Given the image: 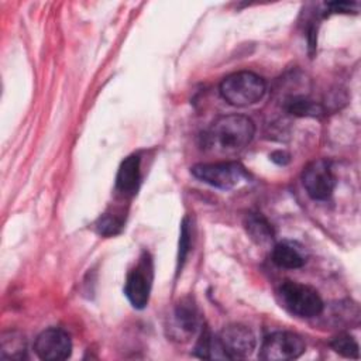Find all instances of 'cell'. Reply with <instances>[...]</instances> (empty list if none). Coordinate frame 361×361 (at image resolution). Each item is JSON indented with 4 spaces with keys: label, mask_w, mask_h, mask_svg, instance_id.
<instances>
[{
    "label": "cell",
    "mask_w": 361,
    "mask_h": 361,
    "mask_svg": "<svg viewBox=\"0 0 361 361\" xmlns=\"http://www.w3.org/2000/svg\"><path fill=\"white\" fill-rule=\"evenodd\" d=\"M195 353L202 358L209 360H227L223 351V347L219 341V337H214L210 331H204L195 348Z\"/></svg>",
    "instance_id": "cell-15"
},
{
    "label": "cell",
    "mask_w": 361,
    "mask_h": 361,
    "mask_svg": "<svg viewBox=\"0 0 361 361\" xmlns=\"http://www.w3.org/2000/svg\"><path fill=\"white\" fill-rule=\"evenodd\" d=\"M140 183V157H127L117 172L116 186L124 195H134Z\"/></svg>",
    "instance_id": "cell-10"
},
{
    "label": "cell",
    "mask_w": 361,
    "mask_h": 361,
    "mask_svg": "<svg viewBox=\"0 0 361 361\" xmlns=\"http://www.w3.org/2000/svg\"><path fill=\"white\" fill-rule=\"evenodd\" d=\"M271 159L278 165H286L290 158H289V154H286L285 151H275L272 152Z\"/></svg>",
    "instance_id": "cell-21"
},
{
    "label": "cell",
    "mask_w": 361,
    "mask_h": 361,
    "mask_svg": "<svg viewBox=\"0 0 361 361\" xmlns=\"http://www.w3.org/2000/svg\"><path fill=\"white\" fill-rule=\"evenodd\" d=\"M267 86L261 76L254 72H235L223 79L220 83L221 97L231 106L245 107L262 99Z\"/></svg>",
    "instance_id": "cell-2"
},
{
    "label": "cell",
    "mask_w": 361,
    "mask_h": 361,
    "mask_svg": "<svg viewBox=\"0 0 361 361\" xmlns=\"http://www.w3.org/2000/svg\"><path fill=\"white\" fill-rule=\"evenodd\" d=\"M302 183L307 195L314 200H326L336 186V176L327 159H316L307 164L302 172Z\"/></svg>",
    "instance_id": "cell-7"
},
{
    "label": "cell",
    "mask_w": 361,
    "mask_h": 361,
    "mask_svg": "<svg viewBox=\"0 0 361 361\" xmlns=\"http://www.w3.org/2000/svg\"><path fill=\"white\" fill-rule=\"evenodd\" d=\"M255 134L251 118L227 114L216 118L202 135V147L214 154H235L244 149Z\"/></svg>",
    "instance_id": "cell-1"
},
{
    "label": "cell",
    "mask_w": 361,
    "mask_h": 361,
    "mask_svg": "<svg viewBox=\"0 0 361 361\" xmlns=\"http://www.w3.org/2000/svg\"><path fill=\"white\" fill-rule=\"evenodd\" d=\"M34 350L37 355L45 361L66 360L72 351V341L66 331L52 327L38 334Z\"/></svg>",
    "instance_id": "cell-9"
},
{
    "label": "cell",
    "mask_w": 361,
    "mask_h": 361,
    "mask_svg": "<svg viewBox=\"0 0 361 361\" xmlns=\"http://www.w3.org/2000/svg\"><path fill=\"white\" fill-rule=\"evenodd\" d=\"M281 305L299 317H314L323 312V300L316 289L309 285L285 281L278 288Z\"/></svg>",
    "instance_id": "cell-3"
},
{
    "label": "cell",
    "mask_w": 361,
    "mask_h": 361,
    "mask_svg": "<svg viewBox=\"0 0 361 361\" xmlns=\"http://www.w3.org/2000/svg\"><path fill=\"white\" fill-rule=\"evenodd\" d=\"M245 230L257 244H267L274 238V230L269 221L259 213H250L245 217Z\"/></svg>",
    "instance_id": "cell-12"
},
{
    "label": "cell",
    "mask_w": 361,
    "mask_h": 361,
    "mask_svg": "<svg viewBox=\"0 0 361 361\" xmlns=\"http://www.w3.org/2000/svg\"><path fill=\"white\" fill-rule=\"evenodd\" d=\"M175 326L176 329L189 336L193 334L197 324H199V317H197V310L195 307V305L190 300H182L176 309H175Z\"/></svg>",
    "instance_id": "cell-13"
},
{
    "label": "cell",
    "mask_w": 361,
    "mask_h": 361,
    "mask_svg": "<svg viewBox=\"0 0 361 361\" xmlns=\"http://www.w3.org/2000/svg\"><path fill=\"white\" fill-rule=\"evenodd\" d=\"M190 172L199 180L223 190L233 189L241 180L247 179V172L238 162L197 164L192 166Z\"/></svg>",
    "instance_id": "cell-4"
},
{
    "label": "cell",
    "mask_w": 361,
    "mask_h": 361,
    "mask_svg": "<svg viewBox=\"0 0 361 361\" xmlns=\"http://www.w3.org/2000/svg\"><path fill=\"white\" fill-rule=\"evenodd\" d=\"M123 228V220L114 214H103L96 221V230L102 235H116Z\"/></svg>",
    "instance_id": "cell-18"
},
{
    "label": "cell",
    "mask_w": 361,
    "mask_h": 361,
    "mask_svg": "<svg viewBox=\"0 0 361 361\" xmlns=\"http://www.w3.org/2000/svg\"><path fill=\"white\" fill-rule=\"evenodd\" d=\"M190 237H192V231H190V221L189 219H183L182 226H180V238H179V251H178V269L182 268L186 255L189 252L190 248Z\"/></svg>",
    "instance_id": "cell-19"
},
{
    "label": "cell",
    "mask_w": 361,
    "mask_h": 361,
    "mask_svg": "<svg viewBox=\"0 0 361 361\" xmlns=\"http://www.w3.org/2000/svg\"><path fill=\"white\" fill-rule=\"evenodd\" d=\"M217 337L227 360L248 357L257 344L254 333L243 324H228Z\"/></svg>",
    "instance_id": "cell-8"
},
{
    "label": "cell",
    "mask_w": 361,
    "mask_h": 361,
    "mask_svg": "<svg viewBox=\"0 0 361 361\" xmlns=\"http://www.w3.org/2000/svg\"><path fill=\"white\" fill-rule=\"evenodd\" d=\"M333 350L348 358H358L360 350L357 341L350 334H338L330 341Z\"/></svg>",
    "instance_id": "cell-17"
},
{
    "label": "cell",
    "mask_w": 361,
    "mask_h": 361,
    "mask_svg": "<svg viewBox=\"0 0 361 361\" xmlns=\"http://www.w3.org/2000/svg\"><path fill=\"white\" fill-rule=\"evenodd\" d=\"M286 110L290 114L295 116H300V117H307V116H319L320 113H323V109L319 103L309 100L306 97H290L286 102Z\"/></svg>",
    "instance_id": "cell-16"
},
{
    "label": "cell",
    "mask_w": 361,
    "mask_h": 361,
    "mask_svg": "<svg viewBox=\"0 0 361 361\" xmlns=\"http://www.w3.org/2000/svg\"><path fill=\"white\" fill-rule=\"evenodd\" d=\"M272 261L281 268L295 269L305 265L306 257L296 244L283 241L272 248Z\"/></svg>",
    "instance_id": "cell-11"
},
{
    "label": "cell",
    "mask_w": 361,
    "mask_h": 361,
    "mask_svg": "<svg viewBox=\"0 0 361 361\" xmlns=\"http://www.w3.org/2000/svg\"><path fill=\"white\" fill-rule=\"evenodd\" d=\"M25 340L17 331L4 333L1 337L0 357L6 360H23L25 358Z\"/></svg>",
    "instance_id": "cell-14"
},
{
    "label": "cell",
    "mask_w": 361,
    "mask_h": 361,
    "mask_svg": "<svg viewBox=\"0 0 361 361\" xmlns=\"http://www.w3.org/2000/svg\"><path fill=\"white\" fill-rule=\"evenodd\" d=\"M306 345L303 338L292 331H275L267 336L259 350V358L265 361H288L300 357Z\"/></svg>",
    "instance_id": "cell-6"
},
{
    "label": "cell",
    "mask_w": 361,
    "mask_h": 361,
    "mask_svg": "<svg viewBox=\"0 0 361 361\" xmlns=\"http://www.w3.org/2000/svg\"><path fill=\"white\" fill-rule=\"evenodd\" d=\"M355 6H357L355 3H348V1H334V3L329 4L331 11H334V13H338V11L340 13H348Z\"/></svg>",
    "instance_id": "cell-20"
},
{
    "label": "cell",
    "mask_w": 361,
    "mask_h": 361,
    "mask_svg": "<svg viewBox=\"0 0 361 361\" xmlns=\"http://www.w3.org/2000/svg\"><path fill=\"white\" fill-rule=\"evenodd\" d=\"M152 286V261L144 252L138 264L130 269L124 283V293L135 309H144L148 305Z\"/></svg>",
    "instance_id": "cell-5"
}]
</instances>
